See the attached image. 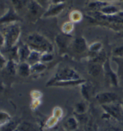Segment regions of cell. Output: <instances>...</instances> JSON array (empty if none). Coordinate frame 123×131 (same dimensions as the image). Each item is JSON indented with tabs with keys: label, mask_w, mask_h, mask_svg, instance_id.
<instances>
[{
	"label": "cell",
	"mask_w": 123,
	"mask_h": 131,
	"mask_svg": "<svg viewBox=\"0 0 123 131\" xmlns=\"http://www.w3.org/2000/svg\"><path fill=\"white\" fill-rule=\"evenodd\" d=\"M26 44L32 51H35L41 54L52 53L53 50L52 44L51 42L39 33L29 34L26 39Z\"/></svg>",
	"instance_id": "1"
},
{
	"label": "cell",
	"mask_w": 123,
	"mask_h": 131,
	"mask_svg": "<svg viewBox=\"0 0 123 131\" xmlns=\"http://www.w3.org/2000/svg\"><path fill=\"white\" fill-rule=\"evenodd\" d=\"M1 32V46L4 45L10 49L15 47L20 35V26L16 23L10 24Z\"/></svg>",
	"instance_id": "2"
},
{
	"label": "cell",
	"mask_w": 123,
	"mask_h": 131,
	"mask_svg": "<svg viewBox=\"0 0 123 131\" xmlns=\"http://www.w3.org/2000/svg\"><path fill=\"white\" fill-rule=\"evenodd\" d=\"M79 80H81V78L77 72L72 68L65 67L58 70L54 77L47 82L46 85L52 86L53 84L56 82H67Z\"/></svg>",
	"instance_id": "3"
},
{
	"label": "cell",
	"mask_w": 123,
	"mask_h": 131,
	"mask_svg": "<svg viewBox=\"0 0 123 131\" xmlns=\"http://www.w3.org/2000/svg\"><path fill=\"white\" fill-rule=\"evenodd\" d=\"M102 106L105 113L110 117L117 120H122L123 118V107L118 103L114 102L109 104L103 105Z\"/></svg>",
	"instance_id": "4"
},
{
	"label": "cell",
	"mask_w": 123,
	"mask_h": 131,
	"mask_svg": "<svg viewBox=\"0 0 123 131\" xmlns=\"http://www.w3.org/2000/svg\"><path fill=\"white\" fill-rule=\"evenodd\" d=\"M117 94L114 92H110V91L100 93L96 96V101L101 105L115 102L117 100Z\"/></svg>",
	"instance_id": "5"
},
{
	"label": "cell",
	"mask_w": 123,
	"mask_h": 131,
	"mask_svg": "<svg viewBox=\"0 0 123 131\" xmlns=\"http://www.w3.org/2000/svg\"><path fill=\"white\" fill-rule=\"evenodd\" d=\"M26 6L27 7L29 15L32 18L38 17L41 15H43L44 13V12H43V9H44V8L34 0H28Z\"/></svg>",
	"instance_id": "6"
},
{
	"label": "cell",
	"mask_w": 123,
	"mask_h": 131,
	"mask_svg": "<svg viewBox=\"0 0 123 131\" xmlns=\"http://www.w3.org/2000/svg\"><path fill=\"white\" fill-rule=\"evenodd\" d=\"M103 69L105 70L106 76L107 80L109 81L112 85L114 86H117L118 84V76L115 72H114L110 68L109 61L107 59L105 63L103 64Z\"/></svg>",
	"instance_id": "7"
},
{
	"label": "cell",
	"mask_w": 123,
	"mask_h": 131,
	"mask_svg": "<svg viewBox=\"0 0 123 131\" xmlns=\"http://www.w3.org/2000/svg\"><path fill=\"white\" fill-rule=\"evenodd\" d=\"M20 20V18L17 15L15 10L10 8L1 18V24H12Z\"/></svg>",
	"instance_id": "8"
},
{
	"label": "cell",
	"mask_w": 123,
	"mask_h": 131,
	"mask_svg": "<svg viewBox=\"0 0 123 131\" xmlns=\"http://www.w3.org/2000/svg\"><path fill=\"white\" fill-rule=\"evenodd\" d=\"M65 4H52L51 6L47 8L43 14V17H51L57 16L61 13V12L64 9Z\"/></svg>",
	"instance_id": "9"
},
{
	"label": "cell",
	"mask_w": 123,
	"mask_h": 131,
	"mask_svg": "<svg viewBox=\"0 0 123 131\" xmlns=\"http://www.w3.org/2000/svg\"><path fill=\"white\" fill-rule=\"evenodd\" d=\"M30 49H31L27 44H22L18 48V59L20 63L27 61L29 55L31 52Z\"/></svg>",
	"instance_id": "10"
},
{
	"label": "cell",
	"mask_w": 123,
	"mask_h": 131,
	"mask_svg": "<svg viewBox=\"0 0 123 131\" xmlns=\"http://www.w3.org/2000/svg\"><path fill=\"white\" fill-rule=\"evenodd\" d=\"M73 48L76 52L81 54L88 49L87 44L84 38L82 37H77L73 42Z\"/></svg>",
	"instance_id": "11"
},
{
	"label": "cell",
	"mask_w": 123,
	"mask_h": 131,
	"mask_svg": "<svg viewBox=\"0 0 123 131\" xmlns=\"http://www.w3.org/2000/svg\"><path fill=\"white\" fill-rule=\"evenodd\" d=\"M103 68V64L91 61V63L88 66V72L93 77H97L100 73Z\"/></svg>",
	"instance_id": "12"
},
{
	"label": "cell",
	"mask_w": 123,
	"mask_h": 131,
	"mask_svg": "<svg viewBox=\"0 0 123 131\" xmlns=\"http://www.w3.org/2000/svg\"><path fill=\"white\" fill-rule=\"evenodd\" d=\"M18 72L22 77H27L31 73V65L27 62H22L20 63L18 68Z\"/></svg>",
	"instance_id": "13"
},
{
	"label": "cell",
	"mask_w": 123,
	"mask_h": 131,
	"mask_svg": "<svg viewBox=\"0 0 123 131\" xmlns=\"http://www.w3.org/2000/svg\"><path fill=\"white\" fill-rule=\"evenodd\" d=\"M41 53L39 52L32 51L29 55L28 58L27 60V63H29L31 66L34 64L38 63V62L40 61V58L41 56Z\"/></svg>",
	"instance_id": "14"
},
{
	"label": "cell",
	"mask_w": 123,
	"mask_h": 131,
	"mask_svg": "<svg viewBox=\"0 0 123 131\" xmlns=\"http://www.w3.org/2000/svg\"><path fill=\"white\" fill-rule=\"evenodd\" d=\"M98 12H100L102 14L105 15H112L118 13L119 11L118 8L116 7L113 6H110V5H107V6L101 8Z\"/></svg>",
	"instance_id": "15"
},
{
	"label": "cell",
	"mask_w": 123,
	"mask_h": 131,
	"mask_svg": "<svg viewBox=\"0 0 123 131\" xmlns=\"http://www.w3.org/2000/svg\"><path fill=\"white\" fill-rule=\"evenodd\" d=\"M107 5H108V4H107V2L98 1V0H97V1L90 3L89 5H88V7H89L90 9L95 10V11L97 10V12H98L101 8L107 6Z\"/></svg>",
	"instance_id": "16"
},
{
	"label": "cell",
	"mask_w": 123,
	"mask_h": 131,
	"mask_svg": "<svg viewBox=\"0 0 123 131\" xmlns=\"http://www.w3.org/2000/svg\"><path fill=\"white\" fill-rule=\"evenodd\" d=\"M56 42L57 45L61 49H64L67 47L68 43V38L66 36L63 35H58L56 37Z\"/></svg>",
	"instance_id": "17"
},
{
	"label": "cell",
	"mask_w": 123,
	"mask_h": 131,
	"mask_svg": "<svg viewBox=\"0 0 123 131\" xmlns=\"http://www.w3.org/2000/svg\"><path fill=\"white\" fill-rule=\"evenodd\" d=\"M65 126L71 131L75 130L77 127V121L74 117H69L65 122Z\"/></svg>",
	"instance_id": "18"
},
{
	"label": "cell",
	"mask_w": 123,
	"mask_h": 131,
	"mask_svg": "<svg viewBox=\"0 0 123 131\" xmlns=\"http://www.w3.org/2000/svg\"><path fill=\"white\" fill-rule=\"evenodd\" d=\"M13 7L16 10H20L27 6L28 0H10Z\"/></svg>",
	"instance_id": "19"
},
{
	"label": "cell",
	"mask_w": 123,
	"mask_h": 131,
	"mask_svg": "<svg viewBox=\"0 0 123 131\" xmlns=\"http://www.w3.org/2000/svg\"><path fill=\"white\" fill-rule=\"evenodd\" d=\"M46 69V66L40 61L31 66V73H40L44 71Z\"/></svg>",
	"instance_id": "20"
},
{
	"label": "cell",
	"mask_w": 123,
	"mask_h": 131,
	"mask_svg": "<svg viewBox=\"0 0 123 131\" xmlns=\"http://www.w3.org/2000/svg\"><path fill=\"white\" fill-rule=\"evenodd\" d=\"M6 69L8 73L10 74V75H14V74H15L16 71V67L13 60H10L7 63Z\"/></svg>",
	"instance_id": "21"
},
{
	"label": "cell",
	"mask_w": 123,
	"mask_h": 131,
	"mask_svg": "<svg viewBox=\"0 0 123 131\" xmlns=\"http://www.w3.org/2000/svg\"><path fill=\"white\" fill-rule=\"evenodd\" d=\"M86 105L84 102L77 103L75 106V113L77 115H83L86 112Z\"/></svg>",
	"instance_id": "22"
},
{
	"label": "cell",
	"mask_w": 123,
	"mask_h": 131,
	"mask_svg": "<svg viewBox=\"0 0 123 131\" xmlns=\"http://www.w3.org/2000/svg\"><path fill=\"white\" fill-rule=\"evenodd\" d=\"M102 44L99 42H96L92 44L91 46L88 48V49L91 54H96L102 51Z\"/></svg>",
	"instance_id": "23"
},
{
	"label": "cell",
	"mask_w": 123,
	"mask_h": 131,
	"mask_svg": "<svg viewBox=\"0 0 123 131\" xmlns=\"http://www.w3.org/2000/svg\"><path fill=\"white\" fill-rule=\"evenodd\" d=\"M112 55L114 58H123V45L116 47L112 51Z\"/></svg>",
	"instance_id": "24"
},
{
	"label": "cell",
	"mask_w": 123,
	"mask_h": 131,
	"mask_svg": "<svg viewBox=\"0 0 123 131\" xmlns=\"http://www.w3.org/2000/svg\"><path fill=\"white\" fill-rule=\"evenodd\" d=\"M82 96L86 100H88L90 98V87L87 84H85V82L82 84V90H81Z\"/></svg>",
	"instance_id": "25"
},
{
	"label": "cell",
	"mask_w": 123,
	"mask_h": 131,
	"mask_svg": "<svg viewBox=\"0 0 123 131\" xmlns=\"http://www.w3.org/2000/svg\"><path fill=\"white\" fill-rule=\"evenodd\" d=\"M53 56L51 53H45L42 54L41 56L40 61L42 62H48L51 61L53 59Z\"/></svg>",
	"instance_id": "26"
},
{
	"label": "cell",
	"mask_w": 123,
	"mask_h": 131,
	"mask_svg": "<svg viewBox=\"0 0 123 131\" xmlns=\"http://www.w3.org/2000/svg\"><path fill=\"white\" fill-rule=\"evenodd\" d=\"M34 1L39 3L43 8H46L49 7H48V0H34Z\"/></svg>",
	"instance_id": "27"
},
{
	"label": "cell",
	"mask_w": 123,
	"mask_h": 131,
	"mask_svg": "<svg viewBox=\"0 0 123 131\" xmlns=\"http://www.w3.org/2000/svg\"><path fill=\"white\" fill-rule=\"evenodd\" d=\"M116 61L118 63L119 65V69L120 70V72L123 75V58H115Z\"/></svg>",
	"instance_id": "28"
},
{
	"label": "cell",
	"mask_w": 123,
	"mask_h": 131,
	"mask_svg": "<svg viewBox=\"0 0 123 131\" xmlns=\"http://www.w3.org/2000/svg\"><path fill=\"white\" fill-rule=\"evenodd\" d=\"M66 0H51L52 4H61L65 3Z\"/></svg>",
	"instance_id": "29"
},
{
	"label": "cell",
	"mask_w": 123,
	"mask_h": 131,
	"mask_svg": "<svg viewBox=\"0 0 123 131\" xmlns=\"http://www.w3.org/2000/svg\"><path fill=\"white\" fill-rule=\"evenodd\" d=\"M106 131H117V130H116L115 129L113 128V127H110V128L107 129V130H106Z\"/></svg>",
	"instance_id": "30"
},
{
	"label": "cell",
	"mask_w": 123,
	"mask_h": 131,
	"mask_svg": "<svg viewBox=\"0 0 123 131\" xmlns=\"http://www.w3.org/2000/svg\"><path fill=\"white\" fill-rule=\"evenodd\" d=\"M98 1H105V2H107V1H123V0H98Z\"/></svg>",
	"instance_id": "31"
},
{
	"label": "cell",
	"mask_w": 123,
	"mask_h": 131,
	"mask_svg": "<svg viewBox=\"0 0 123 131\" xmlns=\"http://www.w3.org/2000/svg\"><path fill=\"white\" fill-rule=\"evenodd\" d=\"M119 36H120V37H122L123 38V30H122L121 31H119Z\"/></svg>",
	"instance_id": "32"
},
{
	"label": "cell",
	"mask_w": 123,
	"mask_h": 131,
	"mask_svg": "<svg viewBox=\"0 0 123 131\" xmlns=\"http://www.w3.org/2000/svg\"><path fill=\"white\" fill-rule=\"evenodd\" d=\"M95 131H97V129H96V130H95Z\"/></svg>",
	"instance_id": "33"
},
{
	"label": "cell",
	"mask_w": 123,
	"mask_h": 131,
	"mask_svg": "<svg viewBox=\"0 0 123 131\" xmlns=\"http://www.w3.org/2000/svg\"><path fill=\"white\" fill-rule=\"evenodd\" d=\"M122 107H123V105H122Z\"/></svg>",
	"instance_id": "34"
}]
</instances>
